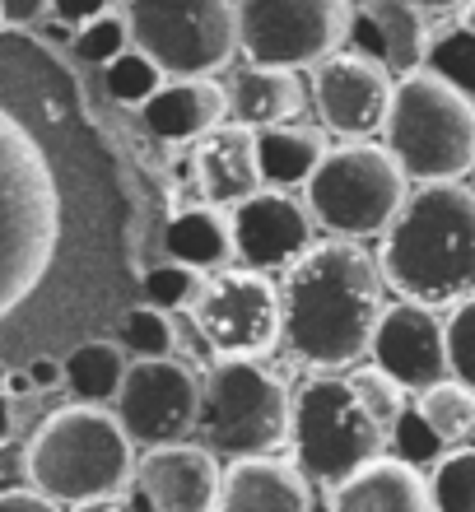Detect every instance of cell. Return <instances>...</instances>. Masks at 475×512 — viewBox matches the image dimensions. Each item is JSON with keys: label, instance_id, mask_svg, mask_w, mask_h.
<instances>
[{"label": "cell", "instance_id": "obj_1", "mask_svg": "<svg viewBox=\"0 0 475 512\" xmlns=\"http://www.w3.org/2000/svg\"><path fill=\"white\" fill-rule=\"evenodd\" d=\"M280 289V340L313 368H354L382 312V280L373 256L354 238L313 243L289 261Z\"/></svg>", "mask_w": 475, "mask_h": 512}, {"label": "cell", "instance_id": "obj_2", "mask_svg": "<svg viewBox=\"0 0 475 512\" xmlns=\"http://www.w3.org/2000/svg\"><path fill=\"white\" fill-rule=\"evenodd\" d=\"M378 238V280L406 303L443 312L475 289V196L466 182H420Z\"/></svg>", "mask_w": 475, "mask_h": 512}, {"label": "cell", "instance_id": "obj_3", "mask_svg": "<svg viewBox=\"0 0 475 512\" xmlns=\"http://www.w3.org/2000/svg\"><path fill=\"white\" fill-rule=\"evenodd\" d=\"M61 243V187L38 135L0 108V322L38 294Z\"/></svg>", "mask_w": 475, "mask_h": 512}, {"label": "cell", "instance_id": "obj_4", "mask_svg": "<svg viewBox=\"0 0 475 512\" xmlns=\"http://www.w3.org/2000/svg\"><path fill=\"white\" fill-rule=\"evenodd\" d=\"M382 149L410 182H466L475 168V103L429 70L396 75L382 112Z\"/></svg>", "mask_w": 475, "mask_h": 512}, {"label": "cell", "instance_id": "obj_5", "mask_svg": "<svg viewBox=\"0 0 475 512\" xmlns=\"http://www.w3.org/2000/svg\"><path fill=\"white\" fill-rule=\"evenodd\" d=\"M136 443L103 405H66L47 415L28 443V480L52 503H89L117 499L131 489Z\"/></svg>", "mask_w": 475, "mask_h": 512}, {"label": "cell", "instance_id": "obj_6", "mask_svg": "<svg viewBox=\"0 0 475 512\" xmlns=\"http://www.w3.org/2000/svg\"><path fill=\"white\" fill-rule=\"evenodd\" d=\"M289 401V387L261 359H219L201 382L191 433L215 457H275L289 447Z\"/></svg>", "mask_w": 475, "mask_h": 512}, {"label": "cell", "instance_id": "obj_7", "mask_svg": "<svg viewBox=\"0 0 475 512\" xmlns=\"http://www.w3.org/2000/svg\"><path fill=\"white\" fill-rule=\"evenodd\" d=\"M303 191H308L303 205H308L313 224H326L336 238L359 243V238H378L392 224L410 191V177L382 145L345 140V145L326 149Z\"/></svg>", "mask_w": 475, "mask_h": 512}, {"label": "cell", "instance_id": "obj_8", "mask_svg": "<svg viewBox=\"0 0 475 512\" xmlns=\"http://www.w3.org/2000/svg\"><path fill=\"white\" fill-rule=\"evenodd\" d=\"M289 447H294V471L317 485H340L364 461L382 457L387 433L354 405L345 378L303 382V391L289 401Z\"/></svg>", "mask_w": 475, "mask_h": 512}, {"label": "cell", "instance_id": "obj_9", "mask_svg": "<svg viewBox=\"0 0 475 512\" xmlns=\"http://www.w3.org/2000/svg\"><path fill=\"white\" fill-rule=\"evenodd\" d=\"M131 47L163 75H219L238 56L233 0H126Z\"/></svg>", "mask_w": 475, "mask_h": 512}, {"label": "cell", "instance_id": "obj_10", "mask_svg": "<svg viewBox=\"0 0 475 512\" xmlns=\"http://www.w3.org/2000/svg\"><path fill=\"white\" fill-rule=\"evenodd\" d=\"M233 33L252 66L313 70L345 47L350 0H238Z\"/></svg>", "mask_w": 475, "mask_h": 512}, {"label": "cell", "instance_id": "obj_11", "mask_svg": "<svg viewBox=\"0 0 475 512\" xmlns=\"http://www.w3.org/2000/svg\"><path fill=\"white\" fill-rule=\"evenodd\" d=\"M191 317L219 359H266L280 345V289L261 270H215Z\"/></svg>", "mask_w": 475, "mask_h": 512}, {"label": "cell", "instance_id": "obj_12", "mask_svg": "<svg viewBox=\"0 0 475 512\" xmlns=\"http://www.w3.org/2000/svg\"><path fill=\"white\" fill-rule=\"evenodd\" d=\"M196 401H201V382L191 378V368H182L177 359H131L122 387L112 396V419L131 443H187L196 424Z\"/></svg>", "mask_w": 475, "mask_h": 512}, {"label": "cell", "instance_id": "obj_13", "mask_svg": "<svg viewBox=\"0 0 475 512\" xmlns=\"http://www.w3.org/2000/svg\"><path fill=\"white\" fill-rule=\"evenodd\" d=\"M368 359L382 368L401 391H424L448 378L443 359V317L420 303H382L373 336H368Z\"/></svg>", "mask_w": 475, "mask_h": 512}, {"label": "cell", "instance_id": "obj_14", "mask_svg": "<svg viewBox=\"0 0 475 512\" xmlns=\"http://www.w3.org/2000/svg\"><path fill=\"white\" fill-rule=\"evenodd\" d=\"M313 215L294 191H271L261 187L247 201L233 205L229 215V238H233V256L247 270H280L289 261H299L313 247Z\"/></svg>", "mask_w": 475, "mask_h": 512}, {"label": "cell", "instance_id": "obj_15", "mask_svg": "<svg viewBox=\"0 0 475 512\" xmlns=\"http://www.w3.org/2000/svg\"><path fill=\"white\" fill-rule=\"evenodd\" d=\"M387 94H392V75L350 47L313 66V108L322 117V131H336L345 140H368L378 131Z\"/></svg>", "mask_w": 475, "mask_h": 512}, {"label": "cell", "instance_id": "obj_16", "mask_svg": "<svg viewBox=\"0 0 475 512\" xmlns=\"http://www.w3.org/2000/svg\"><path fill=\"white\" fill-rule=\"evenodd\" d=\"M219 471V457L201 443H163L136 461L131 489L150 512H215Z\"/></svg>", "mask_w": 475, "mask_h": 512}, {"label": "cell", "instance_id": "obj_17", "mask_svg": "<svg viewBox=\"0 0 475 512\" xmlns=\"http://www.w3.org/2000/svg\"><path fill=\"white\" fill-rule=\"evenodd\" d=\"M345 47L368 56V61H378L396 80V75L420 70L424 47H429V28H424V14L410 0H359V5H350Z\"/></svg>", "mask_w": 475, "mask_h": 512}, {"label": "cell", "instance_id": "obj_18", "mask_svg": "<svg viewBox=\"0 0 475 512\" xmlns=\"http://www.w3.org/2000/svg\"><path fill=\"white\" fill-rule=\"evenodd\" d=\"M140 122L154 140L182 145V140H201L219 122H229V98L215 75H168L145 103H140Z\"/></svg>", "mask_w": 475, "mask_h": 512}, {"label": "cell", "instance_id": "obj_19", "mask_svg": "<svg viewBox=\"0 0 475 512\" xmlns=\"http://www.w3.org/2000/svg\"><path fill=\"white\" fill-rule=\"evenodd\" d=\"M196 187L205 205H219V210H233L252 191H261L257 131L243 122H219L215 131H205L196 140Z\"/></svg>", "mask_w": 475, "mask_h": 512}, {"label": "cell", "instance_id": "obj_20", "mask_svg": "<svg viewBox=\"0 0 475 512\" xmlns=\"http://www.w3.org/2000/svg\"><path fill=\"white\" fill-rule=\"evenodd\" d=\"M215 512H313L308 480L280 457H238L219 471Z\"/></svg>", "mask_w": 475, "mask_h": 512}, {"label": "cell", "instance_id": "obj_21", "mask_svg": "<svg viewBox=\"0 0 475 512\" xmlns=\"http://www.w3.org/2000/svg\"><path fill=\"white\" fill-rule=\"evenodd\" d=\"M331 512H434L424 471L401 457H373L340 485H331Z\"/></svg>", "mask_w": 475, "mask_h": 512}, {"label": "cell", "instance_id": "obj_22", "mask_svg": "<svg viewBox=\"0 0 475 512\" xmlns=\"http://www.w3.org/2000/svg\"><path fill=\"white\" fill-rule=\"evenodd\" d=\"M233 122L266 131V126L299 122V112L308 108V89H303L299 70H275V66H252L243 61V70H233V80L224 84Z\"/></svg>", "mask_w": 475, "mask_h": 512}, {"label": "cell", "instance_id": "obj_23", "mask_svg": "<svg viewBox=\"0 0 475 512\" xmlns=\"http://www.w3.org/2000/svg\"><path fill=\"white\" fill-rule=\"evenodd\" d=\"M331 149L322 126H303V122H285V126H266L257 131V173L261 187L271 191H294L303 187L313 168L322 163V154Z\"/></svg>", "mask_w": 475, "mask_h": 512}, {"label": "cell", "instance_id": "obj_24", "mask_svg": "<svg viewBox=\"0 0 475 512\" xmlns=\"http://www.w3.org/2000/svg\"><path fill=\"white\" fill-rule=\"evenodd\" d=\"M163 252L168 261L196 266L205 275H215L233 261V238H229V215L219 205H191L177 219H168L163 229Z\"/></svg>", "mask_w": 475, "mask_h": 512}, {"label": "cell", "instance_id": "obj_25", "mask_svg": "<svg viewBox=\"0 0 475 512\" xmlns=\"http://www.w3.org/2000/svg\"><path fill=\"white\" fill-rule=\"evenodd\" d=\"M126 359L122 345H112V340H84L75 350L66 354V364H61V382L70 387V396L80 405H112L117 387L126 378Z\"/></svg>", "mask_w": 475, "mask_h": 512}, {"label": "cell", "instance_id": "obj_26", "mask_svg": "<svg viewBox=\"0 0 475 512\" xmlns=\"http://www.w3.org/2000/svg\"><path fill=\"white\" fill-rule=\"evenodd\" d=\"M420 424L434 433L443 447H466L475 433V391L466 382H434V387L415 391V405H410Z\"/></svg>", "mask_w": 475, "mask_h": 512}, {"label": "cell", "instance_id": "obj_27", "mask_svg": "<svg viewBox=\"0 0 475 512\" xmlns=\"http://www.w3.org/2000/svg\"><path fill=\"white\" fill-rule=\"evenodd\" d=\"M420 70L438 75L443 84L462 89V94H471L475 89V33H471V19H466V5H462V19H457L448 33L429 38Z\"/></svg>", "mask_w": 475, "mask_h": 512}, {"label": "cell", "instance_id": "obj_28", "mask_svg": "<svg viewBox=\"0 0 475 512\" xmlns=\"http://www.w3.org/2000/svg\"><path fill=\"white\" fill-rule=\"evenodd\" d=\"M429 508L434 512H475V452L471 443L452 447L434 461V475H424Z\"/></svg>", "mask_w": 475, "mask_h": 512}, {"label": "cell", "instance_id": "obj_29", "mask_svg": "<svg viewBox=\"0 0 475 512\" xmlns=\"http://www.w3.org/2000/svg\"><path fill=\"white\" fill-rule=\"evenodd\" d=\"M205 270L196 266H182V261H159V266L145 270V303L159 312H191L196 308V298H201L205 289Z\"/></svg>", "mask_w": 475, "mask_h": 512}, {"label": "cell", "instance_id": "obj_30", "mask_svg": "<svg viewBox=\"0 0 475 512\" xmlns=\"http://www.w3.org/2000/svg\"><path fill=\"white\" fill-rule=\"evenodd\" d=\"M163 80H168V75H163L140 47H126L122 56H112L108 66H103V89H108L112 103H126V108H140Z\"/></svg>", "mask_w": 475, "mask_h": 512}, {"label": "cell", "instance_id": "obj_31", "mask_svg": "<svg viewBox=\"0 0 475 512\" xmlns=\"http://www.w3.org/2000/svg\"><path fill=\"white\" fill-rule=\"evenodd\" d=\"M177 350V331L173 317L150 303H140L122 317V354L126 359H173Z\"/></svg>", "mask_w": 475, "mask_h": 512}, {"label": "cell", "instance_id": "obj_32", "mask_svg": "<svg viewBox=\"0 0 475 512\" xmlns=\"http://www.w3.org/2000/svg\"><path fill=\"white\" fill-rule=\"evenodd\" d=\"M345 387H350V396H354V405H359V410H364L368 419H373V424H378L382 433L392 429L396 424V415H401V410H406V391L396 387L392 378H387V373H382V368H350V373H345Z\"/></svg>", "mask_w": 475, "mask_h": 512}, {"label": "cell", "instance_id": "obj_33", "mask_svg": "<svg viewBox=\"0 0 475 512\" xmlns=\"http://www.w3.org/2000/svg\"><path fill=\"white\" fill-rule=\"evenodd\" d=\"M70 47L80 56L84 66H108L112 56H122L131 47V28H126V14L122 10H103L94 19H84L80 28H70Z\"/></svg>", "mask_w": 475, "mask_h": 512}, {"label": "cell", "instance_id": "obj_34", "mask_svg": "<svg viewBox=\"0 0 475 512\" xmlns=\"http://www.w3.org/2000/svg\"><path fill=\"white\" fill-rule=\"evenodd\" d=\"M443 359H448L452 382H475V294L457 298L443 322Z\"/></svg>", "mask_w": 475, "mask_h": 512}, {"label": "cell", "instance_id": "obj_35", "mask_svg": "<svg viewBox=\"0 0 475 512\" xmlns=\"http://www.w3.org/2000/svg\"><path fill=\"white\" fill-rule=\"evenodd\" d=\"M387 433L396 438V457L410 461V466H420V461H438V457H443V443H438L434 433L424 429L420 415H415L410 405L401 410V415H396V424H392Z\"/></svg>", "mask_w": 475, "mask_h": 512}, {"label": "cell", "instance_id": "obj_36", "mask_svg": "<svg viewBox=\"0 0 475 512\" xmlns=\"http://www.w3.org/2000/svg\"><path fill=\"white\" fill-rule=\"evenodd\" d=\"M52 19V0H0V28H38Z\"/></svg>", "mask_w": 475, "mask_h": 512}, {"label": "cell", "instance_id": "obj_37", "mask_svg": "<svg viewBox=\"0 0 475 512\" xmlns=\"http://www.w3.org/2000/svg\"><path fill=\"white\" fill-rule=\"evenodd\" d=\"M117 0H52V14L61 28H80L84 19H94V14L112 10Z\"/></svg>", "mask_w": 475, "mask_h": 512}, {"label": "cell", "instance_id": "obj_38", "mask_svg": "<svg viewBox=\"0 0 475 512\" xmlns=\"http://www.w3.org/2000/svg\"><path fill=\"white\" fill-rule=\"evenodd\" d=\"M0 512H61V503L42 499L38 489H5L0 494Z\"/></svg>", "mask_w": 475, "mask_h": 512}, {"label": "cell", "instance_id": "obj_39", "mask_svg": "<svg viewBox=\"0 0 475 512\" xmlns=\"http://www.w3.org/2000/svg\"><path fill=\"white\" fill-rule=\"evenodd\" d=\"M24 378L33 391H52L61 387V359H52V354H42V359H33V364L24 368Z\"/></svg>", "mask_w": 475, "mask_h": 512}, {"label": "cell", "instance_id": "obj_40", "mask_svg": "<svg viewBox=\"0 0 475 512\" xmlns=\"http://www.w3.org/2000/svg\"><path fill=\"white\" fill-rule=\"evenodd\" d=\"M70 512H136V508H131V503H126L122 494H117V499H89V503H75Z\"/></svg>", "mask_w": 475, "mask_h": 512}, {"label": "cell", "instance_id": "obj_41", "mask_svg": "<svg viewBox=\"0 0 475 512\" xmlns=\"http://www.w3.org/2000/svg\"><path fill=\"white\" fill-rule=\"evenodd\" d=\"M0 391H5V396H10V401H19V396H28V378H24V368H10V373H5V382H0Z\"/></svg>", "mask_w": 475, "mask_h": 512}, {"label": "cell", "instance_id": "obj_42", "mask_svg": "<svg viewBox=\"0 0 475 512\" xmlns=\"http://www.w3.org/2000/svg\"><path fill=\"white\" fill-rule=\"evenodd\" d=\"M420 14H452V10H462L466 0H410Z\"/></svg>", "mask_w": 475, "mask_h": 512}, {"label": "cell", "instance_id": "obj_43", "mask_svg": "<svg viewBox=\"0 0 475 512\" xmlns=\"http://www.w3.org/2000/svg\"><path fill=\"white\" fill-rule=\"evenodd\" d=\"M14 433V401L0 391V447H5V438Z\"/></svg>", "mask_w": 475, "mask_h": 512}, {"label": "cell", "instance_id": "obj_44", "mask_svg": "<svg viewBox=\"0 0 475 512\" xmlns=\"http://www.w3.org/2000/svg\"><path fill=\"white\" fill-rule=\"evenodd\" d=\"M5 373H10V364H0V382H5Z\"/></svg>", "mask_w": 475, "mask_h": 512}]
</instances>
